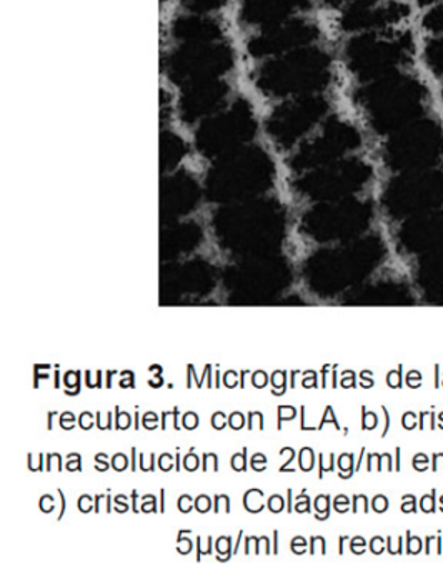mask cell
Masks as SVG:
<instances>
[{"label":"cell","instance_id":"e0dca14e","mask_svg":"<svg viewBox=\"0 0 443 569\" xmlns=\"http://www.w3.org/2000/svg\"><path fill=\"white\" fill-rule=\"evenodd\" d=\"M310 0H242L240 18L245 24L265 26L285 21L309 6Z\"/></svg>","mask_w":443,"mask_h":569},{"label":"cell","instance_id":"ffe728a7","mask_svg":"<svg viewBox=\"0 0 443 569\" xmlns=\"http://www.w3.org/2000/svg\"><path fill=\"white\" fill-rule=\"evenodd\" d=\"M183 156H185V142L182 141V138L175 132L162 131L160 134V168L162 171L175 168Z\"/></svg>","mask_w":443,"mask_h":569},{"label":"cell","instance_id":"2e32d148","mask_svg":"<svg viewBox=\"0 0 443 569\" xmlns=\"http://www.w3.org/2000/svg\"><path fill=\"white\" fill-rule=\"evenodd\" d=\"M400 241L410 252H430L443 248V211L413 216L400 231Z\"/></svg>","mask_w":443,"mask_h":569},{"label":"cell","instance_id":"3957f363","mask_svg":"<svg viewBox=\"0 0 443 569\" xmlns=\"http://www.w3.org/2000/svg\"><path fill=\"white\" fill-rule=\"evenodd\" d=\"M273 164L263 149L243 148L220 156L207 178V191L212 198H236L255 194L272 182Z\"/></svg>","mask_w":443,"mask_h":569},{"label":"cell","instance_id":"52a82bcc","mask_svg":"<svg viewBox=\"0 0 443 569\" xmlns=\"http://www.w3.org/2000/svg\"><path fill=\"white\" fill-rule=\"evenodd\" d=\"M233 66V51L219 41L180 42L165 58V71L170 81L187 86L192 82L217 79Z\"/></svg>","mask_w":443,"mask_h":569},{"label":"cell","instance_id":"8992f818","mask_svg":"<svg viewBox=\"0 0 443 569\" xmlns=\"http://www.w3.org/2000/svg\"><path fill=\"white\" fill-rule=\"evenodd\" d=\"M256 131L255 116L249 102L239 99L203 119L195 131V148L200 154L220 158L246 146Z\"/></svg>","mask_w":443,"mask_h":569},{"label":"cell","instance_id":"ba28073f","mask_svg":"<svg viewBox=\"0 0 443 569\" xmlns=\"http://www.w3.org/2000/svg\"><path fill=\"white\" fill-rule=\"evenodd\" d=\"M383 204L395 218L442 208L443 172L435 169L403 172L386 186Z\"/></svg>","mask_w":443,"mask_h":569},{"label":"cell","instance_id":"d6986e66","mask_svg":"<svg viewBox=\"0 0 443 569\" xmlns=\"http://www.w3.org/2000/svg\"><path fill=\"white\" fill-rule=\"evenodd\" d=\"M197 198V184L189 174L170 176L162 184V201L167 211L187 209Z\"/></svg>","mask_w":443,"mask_h":569},{"label":"cell","instance_id":"5bb4252c","mask_svg":"<svg viewBox=\"0 0 443 569\" xmlns=\"http://www.w3.org/2000/svg\"><path fill=\"white\" fill-rule=\"evenodd\" d=\"M226 96H229V86L220 78L183 86L179 101L180 118L187 124L203 121L223 108Z\"/></svg>","mask_w":443,"mask_h":569},{"label":"cell","instance_id":"7a4b0ae2","mask_svg":"<svg viewBox=\"0 0 443 569\" xmlns=\"http://www.w3.org/2000/svg\"><path fill=\"white\" fill-rule=\"evenodd\" d=\"M332 79V61L329 52L319 48L295 49L275 56L255 74V86L272 98L316 94Z\"/></svg>","mask_w":443,"mask_h":569},{"label":"cell","instance_id":"9c48e42d","mask_svg":"<svg viewBox=\"0 0 443 569\" xmlns=\"http://www.w3.org/2000/svg\"><path fill=\"white\" fill-rule=\"evenodd\" d=\"M326 111L329 101L322 96H295L273 109L266 119V131L280 148H292L325 118Z\"/></svg>","mask_w":443,"mask_h":569},{"label":"cell","instance_id":"9a60e30c","mask_svg":"<svg viewBox=\"0 0 443 569\" xmlns=\"http://www.w3.org/2000/svg\"><path fill=\"white\" fill-rule=\"evenodd\" d=\"M369 218L370 208L365 202L342 201L313 209L306 216V226L320 234H336L362 228Z\"/></svg>","mask_w":443,"mask_h":569},{"label":"cell","instance_id":"4fadbf2b","mask_svg":"<svg viewBox=\"0 0 443 569\" xmlns=\"http://www.w3.org/2000/svg\"><path fill=\"white\" fill-rule=\"evenodd\" d=\"M409 8L402 0H360L349 6L340 19L343 31H376L405 18Z\"/></svg>","mask_w":443,"mask_h":569},{"label":"cell","instance_id":"7402d4cb","mask_svg":"<svg viewBox=\"0 0 443 569\" xmlns=\"http://www.w3.org/2000/svg\"><path fill=\"white\" fill-rule=\"evenodd\" d=\"M183 8L193 14H210L225 6V0H182Z\"/></svg>","mask_w":443,"mask_h":569},{"label":"cell","instance_id":"44dd1931","mask_svg":"<svg viewBox=\"0 0 443 569\" xmlns=\"http://www.w3.org/2000/svg\"><path fill=\"white\" fill-rule=\"evenodd\" d=\"M426 62L435 72H443V36L429 42L425 49Z\"/></svg>","mask_w":443,"mask_h":569},{"label":"cell","instance_id":"d4e9b609","mask_svg":"<svg viewBox=\"0 0 443 569\" xmlns=\"http://www.w3.org/2000/svg\"><path fill=\"white\" fill-rule=\"evenodd\" d=\"M433 2H440V0H420V4H433Z\"/></svg>","mask_w":443,"mask_h":569},{"label":"cell","instance_id":"ac0fdd59","mask_svg":"<svg viewBox=\"0 0 443 569\" xmlns=\"http://www.w3.org/2000/svg\"><path fill=\"white\" fill-rule=\"evenodd\" d=\"M173 39L180 42H205L222 39V28L207 14H190L177 18L170 28Z\"/></svg>","mask_w":443,"mask_h":569},{"label":"cell","instance_id":"277c9868","mask_svg":"<svg viewBox=\"0 0 443 569\" xmlns=\"http://www.w3.org/2000/svg\"><path fill=\"white\" fill-rule=\"evenodd\" d=\"M409 32H375L356 36L346 44V66L365 81L392 74L412 54Z\"/></svg>","mask_w":443,"mask_h":569},{"label":"cell","instance_id":"cb8c5ba5","mask_svg":"<svg viewBox=\"0 0 443 569\" xmlns=\"http://www.w3.org/2000/svg\"><path fill=\"white\" fill-rule=\"evenodd\" d=\"M330 6H342V4H356V2H360V0H326Z\"/></svg>","mask_w":443,"mask_h":569},{"label":"cell","instance_id":"30bf717a","mask_svg":"<svg viewBox=\"0 0 443 569\" xmlns=\"http://www.w3.org/2000/svg\"><path fill=\"white\" fill-rule=\"evenodd\" d=\"M370 176L372 169L362 159H339L330 164L310 169L296 181V189L310 198H342L362 188Z\"/></svg>","mask_w":443,"mask_h":569},{"label":"cell","instance_id":"5b68a950","mask_svg":"<svg viewBox=\"0 0 443 569\" xmlns=\"http://www.w3.org/2000/svg\"><path fill=\"white\" fill-rule=\"evenodd\" d=\"M443 158V129L432 119H416L393 132L383 148V161L393 171L432 169Z\"/></svg>","mask_w":443,"mask_h":569},{"label":"cell","instance_id":"603a6c76","mask_svg":"<svg viewBox=\"0 0 443 569\" xmlns=\"http://www.w3.org/2000/svg\"><path fill=\"white\" fill-rule=\"evenodd\" d=\"M423 26L432 32H443V0H440V4L435 8L430 9L426 12L425 19H423Z\"/></svg>","mask_w":443,"mask_h":569},{"label":"cell","instance_id":"8fae6325","mask_svg":"<svg viewBox=\"0 0 443 569\" xmlns=\"http://www.w3.org/2000/svg\"><path fill=\"white\" fill-rule=\"evenodd\" d=\"M362 138L355 126L340 119H332L323 126L319 134L300 146L292 158L290 166L296 171H310L319 166L343 159V156L359 148Z\"/></svg>","mask_w":443,"mask_h":569},{"label":"cell","instance_id":"6da1fadb","mask_svg":"<svg viewBox=\"0 0 443 569\" xmlns=\"http://www.w3.org/2000/svg\"><path fill=\"white\" fill-rule=\"evenodd\" d=\"M355 101L376 132L393 134L420 118L425 108L426 91L413 76L392 72L356 89Z\"/></svg>","mask_w":443,"mask_h":569},{"label":"cell","instance_id":"7c38bea8","mask_svg":"<svg viewBox=\"0 0 443 569\" xmlns=\"http://www.w3.org/2000/svg\"><path fill=\"white\" fill-rule=\"evenodd\" d=\"M319 29L303 19H285L275 24L265 26L259 34L249 41V52L253 58L280 56L295 49L305 48L315 41Z\"/></svg>","mask_w":443,"mask_h":569}]
</instances>
